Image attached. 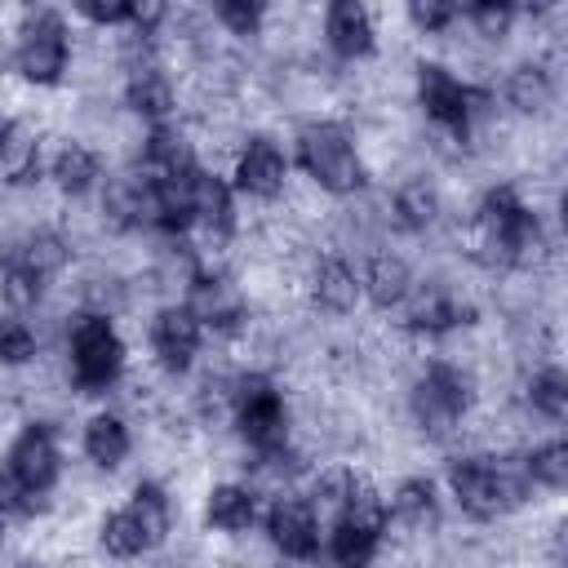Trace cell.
I'll return each instance as SVG.
<instances>
[{
	"label": "cell",
	"mask_w": 568,
	"mask_h": 568,
	"mask_svg": "<svg viewBox=\"0 0 568 568\" xmlns=\"http://www.w3.org/2000/svg\"><path fill=\"white\" fill-rule=\"evenodd\" d=\"M337 519L382 541V532H386V519H390V510H386V497H382V488H377V484H373L368 475H359V484H355V493L346 497V506L337 510Z\"/></svg>",
	"instance_id": "cell-21"
},
{
	"label": "cell",
	"mask_w": 568,
	"mask_h": 568,
	"mask_svg": "<svg viewBox=\"0 0 568 568\" xmlns=\"http://www.w3.org/2000/svg\"><path fill=\"white\" fill-rule=\"evenodd\" d=\"M13 71L22 84L53 89L67 75L71 44H67V18L58 9H22L13 31Z\"/></svg>",
	"instance_id": "cell-3"
},
{
	"label": "cell",
	"mask_w": 568,
	"mask_h": 568,
	"mask_svg": "<svg viewBox=\"0 0 568 568\" xmlns=\"http://www.w3.org/2000/svg\"><path fill=\"white\" fill-rule=\"evenodd\" d=\"M213 22H217V31L235 36V40H257L262 36V22H266V4L222 0V4H213Z\"/></svg>",
	"instance_id": "cell-27"
},
{
	"label": "cell",
	"mask_w": 568,
	"mask_h": 568,
	"mask_svg": "<svg viewBox=\"0 0 568 568\" xmlns=\"http://www.w3.org/2000/svg\"><path fill=\"white\" fill-rule=\"evenodd\" d=\"M320 515L306 497H280L266 510V541L275 555L293 559V564H311L320 555Z\"/></svg>",
	"instance_id": "cell-8"
},
{
	"label": "cell",
	"mask_w": 568,
	"mask_h": 568,
	"mask_svg": "<svg viewBox=\"0 0 568 568\" xmlns=\"http://www.w3.org/2000/svg\"><path fill=\"white\" fill-rule=\"evenodd\" d=\"M524 408H528L532 417L550 422V426H559V422L568 417V377H564L559 364H546V368H537V373L528 377V386H524Z\"/></svg>",
	"instance_id": "cell-20"
},
{
	"label": "cell",
	"mask_w": 568,
	"mask_h": 568,
	"mask_svg": "<svg viewBox=\"0 0 568 568\" xmlns=\"http://www.w3.org/2000/svg\"><path fill=\"white\" fill-rule=\"evenodd\" d=\"M62 333H67V355H71V386L80 395H106L111 386H120L129 368V351L106 315L71 311Z\"/></svg>",
	"instance_id": "cell-1"
},
{
	"label": "cell",
	"mask_w": 568,
	"mask_h": 568,
	"mask_svg": "<svg viewBox=\"0 0 568 568\" xmlns=\"http://www.w3.org/2000/svg\"><path fill=\"white\" fill-rule=\"evenodd\" d=\"M359 288H364L368 302L382 306V311L399 306V302L408 297V288H413V266H408V257H404L399 248H377V253H368L364 275H359Z\"/></svg>",
	"instance_id": "cell-16"
},
{
	"label": "cell",
	"mask_w": 568,
	"mask_h": 568,
	"mask_svg": "<svg viewBox=\"0 0 568 568\" xmlns=\"http://www.w3.org/2000/svg\"><path fill=\"white\" fill-rule=\"evenodd\" d=\"M18 568H53L49 559H18Z\"/></svg>",
	"instance_id": "cell-28"
},
{
	"label": "cell",
	"mask_w": 568,
	"mask_h": 568,
	"mask_svg": "<svg viewBox=\"0 0 568 568\" xmlns=\"http://www.w3.org/2000/svg\"><path fill=\"white\" fill-rule=\"evenodd\" d=\"M413 102L422 106L430 129L466 133V80L457 71H448L439 62H417V71H413Z\"/></svg>",
	"instance_id": "cell-5"
},
{
	"label": "cell",
	"mask_w": 568,
	"mask_h": 568,
	"mask_svg": "<svg viewBox=\"0 0 568 568\" xmlns=\"http://www.w3.org/2000/svg\"><path fill=\"white\" fill-rule=\"evenodd\" d=\"M257 519V497L240 484V479H226V484H213L204 493V524L217 528L222 537H244Z\"/></svg>",
	"instance_id": "cell-17"
},
{
	"label": "cell",
	"mask_w": 568,
	"mask_h": 568,
	"mask_svg": "<svg viewBox=\"0 0 568 568\" xmlns=\"http://www.w3.org/2000/svg\"><path fill=\"white\" fill-rule=\"evenodd\" d=\"M4 466L13 470V479L27 488V493H53L58 475H62V453H58V439L44 422H27L13 444H9V457Z\"/></svg>",
	"instance_id": "cell-7"
},
{
	"label": "cell",
	"mask_w": 568,
	"mask_h": 568,
	"mask_svg": "<svg viewBox=\"0 0 568 568\" xmlns=\"http://www.w3.org/2000/svg\"><path fill=\"white\" fill-rule=\"evenodd\" d=\"M191 217L204 231L235 235V191L217 169H195L191 173Z\"/></svg>",
	"instance_id": "cell-14"
},
{
	"label": "cell",
	"mask_w": 568,
	"mask_h": 568,
	"mask_svg": "<svg viewBox=\"0 0 568 568\" xmlns=\"http://www.w3.org/2000/svg\"><path fill=\"white\" fill-rule=\"evenodd\" d=\"M501 102L515 115H546L555 106V75L541 62H515L501 75Z\"/></svg>",
	"instance_id": "cell-15"
},
{
	"label": "cell",
	"mask_w": 568,
	"mask_h": 568,
	"mask_svg": "<svg viewBox=\"0 0 568 568\" xmlns=\"http://www.w3.org/2000/svg\"><path fill=\"white\" fill-rule=\"evenodd\" d=\"M306 297L324 315H351L359 306L364 288H359V275H355V266L346 257L320 253L315 266H311V275H306Z\"/></svg>",
	"instance_id": "cell-10"
},
{
	"label": "cell",
	"mask_w": 568,
	"mask_h": 568,
	"mask_svg": "<svg viewBox=\"0 0 568 568\" xmlns=\"http://www.w3.org/2000/svg\"><path fill=\"white\" fill-rule=\"evenodd\" d=\"M40 355V337L22 315H0V368H27Z\"/></svg>",
	"instance_id": "cell-26"
},
{
	"label": "cell",
	"mask_w": 568,
	"mask_h": 568,
	"mask_svg": "<svg viewBox=\"0 0 568 568\" xmlns=\"http://www.w3.org/2000/svg\"><path fill=\"white\" fill-rule=\"evenodd\" d=\"M377 537H368V532H359V528H351V524H333V532H328V555H333V564L337 568H373V559H377Z\"/></svg>",
	"instance_id": "cell-25"
},
{
	"label": "cell",
	"mask_w": 568,
	"mask_h": 568,
	"mask_svg": "<svg viewBox=\"0 0 568 568\" xmlns=\"http://www.w3.org/2000/svg\"><path fill=\"white\" fill-rule=\"evenodd\" d=\"M129 448H133V439H129V422L120 413H93L84 422V457L93 466L115 470V466H124Z\"/></svg>",
	"instance_id": "cell-19"
},
{
	"label": "cell",
	"mask_w": 568,
	"mask_h": 568,
	"mask_svg": "<svg viewBox=\"0 0 568 568\" xmlns=\"http://www.w3.org/2000/svg\"><path fill=\"white\" fill-rule=\"evenodd\" d=\"M98 546H102L115 564H129V559H138V555H146V550H151V546H146V537H142V528H138V519L129 515V506L111 510V515L98 524Z\"/></svg>",
	"instance_id": "cell-22"
},
{
	"label": "cell",
	"mask_w": 568,
	"mask_h": 568,
	"mask_svg": "<svg viewBox=\"0 0 568 568\" xmlns=\"http://www.w3.org/2000/svg\"><path fill=\"white\" fill-rule=\"evenodd\" d=\"M151 364L169 377H182L195 368L200 351H204V324L191 315L186 302H164L155 315H151Z\"/></svg>",
	"instance_id": "cell-4"
},
{
	"label": "cell",
	"mask_w": 568,
	"mask_h": 568,
	"mask_svg": "<svg viewBox=\"0 0 568 568\" xmlns=\"http://www.w3.org/2000/svg\"><path fill=\"white\" fill-rule=\"evenodd\" d=\"M4 537H9V519L0 515V546H4Z\"/></svg>",
	"instance_id": "cell-29"
},
{
	"label": "cell",
	"mask_w": 568,
	"mask_h": 568,
	"mask_svg": "<svg viewBox=\"0 0 568 568\" xmlns=\"http://www.w3.org/2000/svg\"><path fill=\"white\" fill-rule=\"evenodd\" d=\"M320 27H324L328 53L342 58V62H364L377 49V27H373V9L368 4L337 0V4H328L320 13Z\"/></svg>",
	"instance_id": "cell-9"
},
{
	"label": "cell",
	"mask_w": 568,
	"mask_h": 568,
	"mask_svg": "<svg viewBox=\"0 0 568 568\" xmlns=\"http://www.w3.org/2000/svg\"><path fill=\"white\" fill-rule=\"evenodd\" d=\"M53 142H58V151L49 155V178H53L58 195H71V200L93 195L102 182V155L80 138H53Z\"/></svg>",
	"instance_id": "cell-12"
},
{
	"label": "cell",
	"mask_w": 568,
	"mask_h": 568,
	"mask_svg": "<svg viewBox=\"0 0 568 568\" xmlns=\"http://www.w3.org/2000/svg\"><path fill=\"white\" fill-rule=\"evenodd\" d=\"M44 280H36L27 266H18V262H4L0 266V302L9 306V315H27V311H36L40 302H44Z\"/></svg>",
	"instance_id": "cell-24"
},
{
	"label": "cell",
	"mask_w": 568,
	"mask_h": 568,
	"mask_svg": "<svg viewBox=\"0 0 568 568\" xmlns=\"http://www.w3.org/2000/svg\"><path fill=\"white\" fill-rule=\"evenodd\" d=\"M524 470H528V484H532V488L564 493V488H568V448H564L559 439L537 444V448L524 453Z\"/></svg>",
	"instance_id": "cell-23"
},
{
	"label": "cell",
	"mask_w": 568,
	"mask_h": 568,
	"mask_svg": "<svg viewBox=\"0 0 568 568\" xmlns=\"http://www.w3.org/2000/svg\"><path fill=\"white\" fill-rule=\"evenodd\" d=\"M40 160H44V138L31 120H9L0 129V186L22 191L40 178Z\"/></svg>",
	"instance_id": "cell-11"
},
{
	"label": "cell",
	"mask_w": 568,
	"mask_h": 568,
	"mask_svg": "<svg viewBox=\"0 0 568 568\" xmlns=\"http://www.w3.org/2000/svg\"><path fill=\"white\" fill-rule=\"evenodd\" d=\"M297 164H302L306 182H315L324 195H355L368 182L355 138L337 120H311L297 129Z\"/></svg>",
	"instance_id": "cell-2"
},
{
	"label": "cell",
	"mask_w": 568,
	"mask_h": 568,
	"mask_svg": "<svg viewBox=\"0 0 568 568\" xmlns=\"http://www.w3.org/2000/svg\"><path fill=\"white\" fill-rule=\"evenodd\" d=\"M231 178H235V191L240 195H248L257 204H275L280 191H284V182H288V160H284V151L266 133H253L235 151Z\"/></svg>",
	"instance_id": "cell-6"
},
{
	"label": "cell",
	"mask_w": 568,
	"mask_h": 568,
	"mask_svg": "<svg viewBox=\"0 0 568 568\" xmlns=\"http://www.w3.org/2000/svg\"><path fill=\"white\" fill-rule=\"evenodd\" d=\"M129 515L138 519V528H142V537H146L151 550L169 546V537H173V497H169L155 479L133 484V493H129Z\"/></svg>",
	"instance_id": "cell-18"
},
{
	"label": "cell",
	"mask_w": 568,
	"mask_h": 568,
	"mask_svg": "<svg viewBox=\"0 0 568 568\" xmlns=\"http://www.w3.org/2000/svg\"><path fill=\"white\" fill-rule=\"evenodd\" d=\"M124 111H133L142 124H169L178 115V84L164 75V67L124 75Z\"/></svg>",
	"instance_id": "cell-13"
}]
</instances>
